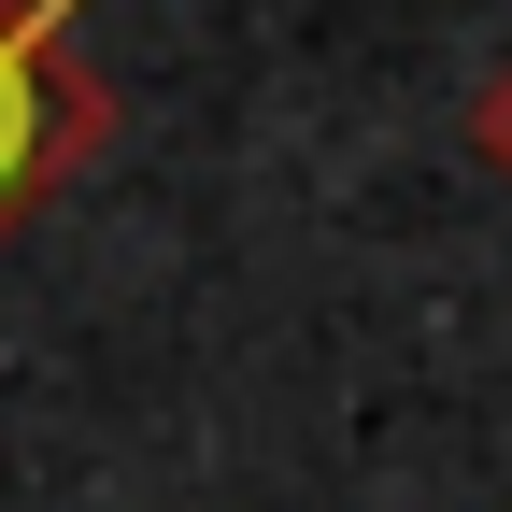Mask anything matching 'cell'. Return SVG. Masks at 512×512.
<instances>
[{
    "label": "cell",
    "instance_id": "cell-1",
    "mask_svg": "<svg viewBox=\"0 0 512 512\" xmlns=\"http://www.w3.org/2000/svg\"><path fill=\"white\" fill-rule=\"evenodd\" d=\"M72 15L86 0H0V228H15L72 157H100L114 100L72 72Z\"/></svg>",
    "mask_w": 512,
    "mask_h": 512
},
{
    "label": "cell",
    "instance_id": "cell-2",
    "mask_svg": "<svg viewBox=\"0 0 512 512\" xmlns=\"http://www.w3.org/2000/svg\"><path fill=\"white\" fill-rule=\"evenodd\" d=\"M470 143H484V171L512 185V57H498V72H484V100H470Z\"/></svg>",
    "mask_w": 512,
    "mask_h": 512
}]
</instances>
